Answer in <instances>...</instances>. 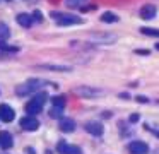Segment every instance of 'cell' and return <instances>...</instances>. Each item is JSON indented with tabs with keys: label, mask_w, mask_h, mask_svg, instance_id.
Masks as SVG:
<instances>
[{
	"label": "cell",
	"mask_w": 159,
	"mask_h": 154,
	"mask_svg": "<svg viewBox=\"0 0 159 154\" xmlns=\"http://www.w3.org/2000/svg\"><path fill=\"white\" fill-rule=\"evenodd\" d=\"M12 144H14L12 135L9 132H5V130H2V132H0V147H2V149H11Z\"/></svg>",
	"instance_id": "cell-12"
},
{
	"label": "cell",
	"mask_w": 159,
	"mask_h": 154,
	"mask_svg": "<svg viewBox=\"0 0 159 154\" xmlns=\"http://www.w3.org/2000/svg\"><path fill=\"white\" fill-rule=\"evenodd\" d=\"M43 86H45V81H41V79H29L24 84H19L17 87H16V94L17 96L33 94V92H36L38 89H41Z\"/></svg>",
	"instance_id": "cell-2"
},
{
	"label": "cell",
	"mask_w": 159,
	"mask_h": 154,
	"mask_svg": "<svg viewBox=\"0 0 159 154\" xmlns=\"http://www.w3.org/2000/svg\"><path fill=\"white\" fill-rule=\"evenodd\" d=\"M156 50H159V43H157V44H156Z\"/></svg>",
	"instance_id": "cell-27"
},
{
	"label": "cell",
	"mask_w": 159,
	"mask_h": 154,
	"mask_svg": "<svg viewBox=\"0 0 159 154\" xmlns=\"http://www.w3.org/2000/svg\"><path fill=\"white\" fill-rule=\"evenodd\" d=\"M60 130L62 132H74L75 130V122L72 118H60Z\"/></svg>",
	"instance_id": "cell-13"
},
{
	"label": "cell",
	"mask_w": 159,
	"mask_h": 154,
	"mask_svg": "<svg viewBox=\"0 0 159 154\" xmlns=\"http://www.w3.org/2000/svg\"><path fill=\"white\" fill-rule=\"evenodd\" d=\"M19 123H21V128L28 130V132H34V130L39 128V122L34 118V116H22L21 120H19Z\"/></svg>",
	"instance_id": "cell-3"
},
{
	"label": "cell",
	"mask_w": 159,
	"mask_h": 154,
	"mask_svg": "<svg viewBox=\"0 0 159 154\" xmlns=\"http://www.w3.org/2000/svg\"><path fill=\"white\" fill-rule=\"evenodd\" d=\"M9 36H11V31H9L7 24L0 22V41H5Z\"/></svg>",
	"instance_id": "cell-18"
},
{
	"label": "cell",
	"mask_w": 159,
	"mask_h": 154,
	"mask_svg": "<svg viewBox=\"0 0 159 154\" xmlns=\"http://www.w3.org/2000/svg\"><path fill=\"white\" fill-rule=\"evenodd\" d=\"M139 120H140V116H139V113H134V115H130V123H137Z\"/></svg>",
	"instance_id": "cell-22"
},
{
	"label": "cell",
	"mask_w": 159,
	"mask_h": 154,
	"mask_svg": "<svg viewBox=\"0 0 159 154\" xmlns=\"http://www.w3.org/2000/svg\"><path fill=\"white\" fill-rule=\"evenodd\" d=\"M128 151L132 154H147L149 152V146L142 140H134V142L128 144Z\"/></svg>",
	"instance_id": "cell-8"
},
{
	"label": "cell",
	"mask_w": 159,
	"mask_h": 154,
	"mask_svg": "<svg viewBox=\"0 0 159 154\" xmlns=\"http://www.w3.org/2000/svg\"><path fill=\"white\" fill-rule=\"evenodd\" d=\"M140 33L145 36H156L159 38V29H152V27H140Z\"/></svg>",
	"instance_id": "cell-19"
},
{
	"label": "cell",
	"mask_w": 159,
	"mask_h": 154,
	"mask_svg": "<svg viewBox=\"0 0 159 154\" xmlns=\"http://www.w3.org/2000/svg\"><path fill=\"white\" fill-rule=\"evenodd\" d=\"M101 21H103V22H116L118 16L115 12H104L103 16H101Z\"/></svg>",
	"instance_id": "cell-17"
},
{
	"label": "cell",
	"mask_w": 159,
	"mask_h": 154,
	"mask_svg": "<svg viewBox=\"0 0 159 154\" xmlns=\"http://www.w3.org/2000/svg\"><path fill=\"white\" fill-rule=\"evenodd\" d=\"M62 111L63 110H60V108H52V111H50V116H62Z\"/></svg>",
	"instance_id": "cell-20"
},
{
	"label": "cell",
	"mask_w": 159,
	"mask_h": 154,
	"mask_svg": "<svg viewBox=\"0 0 159 154\" xmlns=\"http://www.w3.org/2000/svg\"><path fill=\"white\" fill-rule=\"evenodd\" d=\"M52 103H53V108H60V110L65 108V98H63V96H55V98H52Z\"/></svg>",
	"instance_id": "cell-16"
},
{
	"label": "cell",
	"mask_w": 159,
	"mask_h": 154,
	"mask_svg": "<svg viewBox=\"0 0 159 154\" xmlns=\"http://www.w3.org/2000/svg\"><path fill=\"white\" fill-rule=\"evenodd\" d=\"M67 5L69 7H79V0H67Z\"/></svg>",
	"instance_id": "cell-23"
},
{
	"label": "cell",
	"mask_w": 159,
	"mask_h": 154,
	"mask_svg": "<svg viewBox=\"0 0 159 154\" xmlns=\"http://www.w3.org/2000/svg\"><path fill=\"white\" fill-rule=\"evenodd\" d=\"M137 55H149V50H135Z\"/></svg>",
	"instance_id": "cell-24"
},
{
	"label": "cell",
	"mask_w": 159,
	"mask_h": 154,
	"mask_svg": "<svg viewBox=\"0 0 159 154\" xmlns=\"http://www.w3.org/2000/svg\"><path fill=\"white\" fill-rule=\"evenodd\" d=\"M38 68H45V70H52V72H70L72 70L69 65H55V63H43V65H38Z\"/></svg>",
	"instance_id": "cell-11"
},
{
	"label": "cell",
	"mask_w": 159,
	"mask_h": 154,
	"mask_svg": "<svg viewBox=\"0 0 159 154\" xmlns=\"http://www.w3.org/2000/svg\"><path fill=\"white\" fill-rule=\"evenodd\" d=\"M137 101H140V103H147L149 99L145 98V96H137Z\"/></svg>",
	"instance_id": "cell-25"
},
{
	"label": "cell",
	"mask_w": 159,
	"mask_h": 154,
	"mask_svg": "<svg viewBox=\"0 0 159 154\" xmlns=\"http://www.w3.org/2000/svg\"><path fill=\"white\" fill-rule=\"evenodd\" d=\"M156 14H157V7L152 5V3H147V5H144L140 9V17L144 21H151L156 17Z\"/></svg>",
	"instance_id": "cell-10"
},
{
	"label": "cell",
	"mask_w": 159,
	"mask_h": 154,
	"mask_svg": "<svg viewBox=\"0 0 159 154\" xmlns=\"http://www.w3.org/2000/svg\"><path fill=\"white\" fill-rule=\"evenodd\" d=\"M33 19L39 22V21H43V14L39 12V10H34V12H33Z\"/></svg>",
	"instance_id": "cell-21"
},
{
	"label": "cell",
	"mask_w": 159,
	"mask_h": 154,
	"mask_svg": "<svg viewBox=\"0 0 159 154\" xmlns=\"http://www.w3.org/2000/svg\"><path fill=\"white\" fill-rule=\"evenodd\" d=\"M46 99H48V94H46V92H36L34 98L26 105V111H28V115L34 116V115H38V113H41Z\"/></svg>",
	"instance_id": "cell-1"
},
{
	"label": "cell",
	"mask_w": 159,
	"mask_h": 154,
	"mask_svg": "<svg viewBox=\"0 0 159 154\" xmlns=\"http://www.w3.org/2000/svg\"><path fill=\"white\" fill-rule=\"evenodd\" d=\"M16 118V111L11 108L9 105H0V120L2 122H5V123H11L12 120Z\"/></svg>",
	"instance_id": "cell-7"
},
{
	"label": "cell",
	"mask_w": 159,
	"mask_h": 154,
	"mask_svg": "<svg viewBox=\"0 0 159 154\" xmlns=\"http://www.w3.org/2000/svg\"><path fill=\"white\" fill-rule=\"evenodd\" d=\"M57 24L58 26H72V24H82V19L77 16H72V14H62V16L57 19Z\"/></svg>",
	"instance_id": "cell-6"
},
{
	"label": "cell",
	"mask_w": 159,
	"mask_h": 154,
	"mask_svg": "<svg viewBox=\"0 0 159 154\" xmlns=\"http://www.w3.org/2000/svg\"><path fill=\"white\" fill-rule=\"evenodd\" d=\"M84 128H86V132H89L91 135H94V137H101L104 132V127L101 125L99 122H87L86 125H84Z\"/></svg>",
	"instance_id": "cell-9"
},
{
	"label": "cell",
	"mask_w": 159,
	"mask_h": 154,
	"mask_svg": "<svg viewBox=\"0 0 159 154\" xmlns=\"http://www.w3.org/2000/svg\"><path fill=\"white\" fill-rule=\"evenodd\" d=\"M0 50H2V53H17L19 48L17 46H12V44H7L5 41H0Z\"/></svg>",
	"instance_id": "cell-15"
},
{
	"label": "cell",
	"mask_w": 159,
	"mask_h": 154,
	"mask_svg": "<svg viewBox=\"0 0 159 154\" xmlns=\"http://www.w3.org/2000/svg\"><path fill=\"white\" fill-rule=\"evenodd\" d=\"M57 152L60 154H82L79 146H72V144H67L65 140H60L58 146H57Z\"/></svg>",
	"instance_id": "cell-4"
},
{
	"label": "cell",
	"mask_w": 159,
	"mask_h": 154,
	"mask_svg": "<svg viewBox=\"0 0 159 154\" xmlns=\"http://www.w3.org/2000/svg\"><path fill=\"white\" fill-rule=\"evenodd\" d=\"M33 21H34V19H33V16H29V14L22 12V14H19V16H17V22L21 24L22 27H31Z\"/></svg>",
	"instance_id": "cell-14"
},
{
	"label": "cell",
	"mask_w": 159,
	"mask_h": 154,
	"mask_svg": "<svg viewBox=\"0 0 159 154\" xmlns=\"http://www.w3.org/2000/svg\"><path fill=\"white\" fill-rule=\"evenodd\" d=\"M75 92L82 98H98L103 91L96 87H89V86H80V87H75Z\"/></svg>",
	"instance_id": "cell-5"
},
{
	"label": "cell",
	"mask_w": 159,
	"mask_h": 154,
	"mask_svg": "<svg viewBox=\"0 0 159 154\" xmlns=\"http://www.w3.org/2000/svg\"><path fill=\"white\" fill-rule=\"evenodd\" d=\"M24 152H26V154H36L33 147H26V151H24Z\"/></svg>",
	"instance_id": "cell-26"
},
{
	"label": "cell",
	"mask_w": 159,
	"mask_h": 154,
	"mask_svg": "<svg viewBox=\"0 0 159 154\" xmlns=\"http://www.w3.org/2000/svg\"><path fill=\"white\" fill-rule=\"evenodd\" d=\"M2 57H4V53H0V58H2Z\"/></svg>",
	"instance_id": "cell-28"
}]
</instances>
